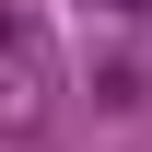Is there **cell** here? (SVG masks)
I'll list each match as a JSON object with an SVG mask.
<instances>
[{"label": "cell", "instance_id": "cell-1", "mask_svg": "<svg viewBox=\"0 0 152 152\" xmlns=\"http://www.w3.org/2000/svg\"><path fill=\"white\" fill-rule=\"evenodd\" d=\"M0 47H23V12H0Z\"/></svg>", "mask_w": 152, "mask_h": 152}]
</instances>
